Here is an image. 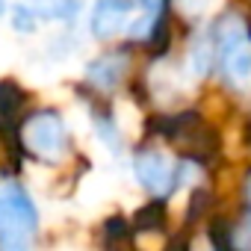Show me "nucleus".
Here are the masks:
<instances>
[{
	"mask_svg": "<svg viewBox=\"0 0 251 251\" xmlns=\"http://www.w3.org/2000/svg\"><path fill=\"white\" fill-rule=\"evenodd\" d=\"M42 210L18 177H0V251H36Z\"/></svg>",
	"mask_w": 251,
	"mask_h": 251,
	"instance_id": "1",
	"label": "nucleus"
},
{
	"mask_svg": "<svg viewBox=\"0 0 251 251\" xmlns=\"http://www.w3.org/2000/svg\"><path fill=\"white\" fill-rule=\"evenodd\" d=\"M21 148L39 163L56 166L71 151V133L68 124L56 109H36L21 124Z\"/></svg>",
	"mask_w": 251,
	"mask_h": 251,
	"instance_id": "2",
	"label": "nucleus"
},
{
	"mask_svg": "<svg viewBox=\"0 0 251 251\" xmlns=\"http://www.w3.org/2000/svg\"><path fill=\"white\" fill-rule=\"evenodd\" d=\"M219 68L233 89L251 86V33L239 18H227L216 33Z\"/></svg>",
	"mask_w": 251,
	"mask_h": 251,
	"instance_id": "3",
	"label": "nucleus"
},
{
	"mask_svg": "<svg viewBox=\"0 0 251 251\" xmlns=\"http://www.w3.org/2000/svg\"><path fill=\"white\" fill-rule=\"evenodd\" d=\"M133 177L151 198H169L180 186V166L157 148H142L133 157Z\"/></svg>",
	"mask_w": 251,
	"mask_h": 251,
	"instance_id": "4",
	"label": "nucleus"
},
{
	"mask_svg": "<svg viewBox=\"0 0 251 251\" xmlns=\"http://www.w3.org/2000/svg\"><path fill=\"white\" fill-rule=\"evenodd\" d=\"M133 6V0H98L92 9V36L95 39H112L121 33L124 21H127V12Z\"/></svg>",
	"mask_w": 251,
	"mask_h": 251,
	"instance_id": "5",
	"label": "nucleus"
},
{
	"mask_svg": "<svg viewBox=\"0 0 251 251\" xmlns=\"http://www.w3.org/2000/svg\"><path fill=\"white\" fill-rule=\"evenodd\" d=\"M124 71H127V56H124V53H109V56L95 59L86 68V77L98 89H115L118 80L124 77Z\"/></svg>",
	"mask_w": 251,
	"mask_h": 251,
	"instance_id": "6",
	"label": "nucleus"
},
{
	"mask_svg": "<svg viewBox=\"0 0 251 251\" xmlns=\"http://www.w3.org/2000/svg\"><path fill=\"white\" fill-rule=\"evenodd\" d=\"M33 9L42 18H65L71 21L80 9V0H33Z\"/></svg>",
	"mask_w": 251,
	"mask_h": 251,
	"instance_id": "7",
	"label": "nucleus"
},
{
	"mask_svg": "<svg viewBox=\"0 0 251 251\" xmlns=\"http://www.w3.org/2000/svg\"><path fill=\"white\" fill-rule=\"evenodd\" d=\"M95 133H98V139L109 148V151H121V133H118V127H115V121L109 118V115H95Z\"/></svg>",
	"mask_w": 251,
	"mask_h": 251,
	"instance_id": "8",
	"label": "nucleus"
},
{
	"mask_svg": "<svg viewBox=\"0 0 251 251\" xmlns=\"http://www.w3.org/2000/svg\"><path fill=\"white\" fill-rule=\"evenodd\" d=\"M36 24H39L36 9L27 6V3H18V6H15V15H12V27L21 30V33H30V30H36Z\"/></svg>",
	"mask_w": 251,
	"mask_h": 251,
	"instance_id": "9",
	"label": "nucleus"
},
{
	"mask_svg": "<svg viewBox=\"0 0 251 251\" xmlns=\"http://www.w3.org/2000/svg\"><path fill=\"white\" fill-rule=\"evenodd\" d=\"M163 3H166V0H139V6L154 18V15H160V9H163Z\"/></svg>",
	"mask_w": 251,
	"mask_h": 251,
	"instance_id": "10",
	"label": "nucleus"
},
{
	"mask_svg": "<svg viewBox=\"0 0 251 251\" xmlns=\"http://www.w3.org/2000/svg\"><path fill=\"white\" fill-rule=\"evenodd\" d=\"M245 204H248V210H251V175L245 177Z\"/></svg>",
	"mask_w": 251,
	"mask_h": 251,
	"instance_id": "11",
	"label": "nucleus"
},
{
	"mask_svg": "<svg viewBox=\"0 0 251 251\" xmlns=\"http://www.w3.org/2000/svg\"><path fill=\"white\" fill-rule=\"evenodd\" d=\"M3 9H6V0H0V15H3Z\"/></svg>",
	"mask_w": 251,
	"mask_h": 251,
	"instance_id": "12",
	"label": "nucleus"
}]
</instances>
